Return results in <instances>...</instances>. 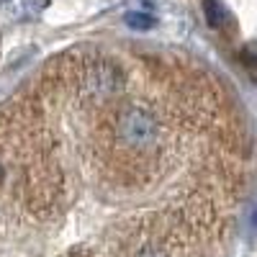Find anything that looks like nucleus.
Returning a JSON list of instances; mask_svg holds the SVG:
<instances>
[{
	"mask_svg": "<svg viewBox=\"0 0 257 257\" xmlns=\"http://www.w3.org/2000/svg\"><path fill=\"white\" fill-rule=\"evenodd\" d=\"M126 88L105 100L77 103V108L98 111L90 157L100 173L111 180L147 183L170 162L175 147L173 118H165L152 98L126 95Z\"/></svg>",
	"mask_w": 257,
	"mask_h": 257,
	"instance_id": "f257e3e1",
	"label": "nucleus"
},
{
	"mask_svg": "<svg viewBox=\"0 0 257 257\" xmlns=\"http://www.w3.org/2000/svg\"><path fill=\"white\" fill-rule=\"evenodd\" d=\"M203 16L211 29H221L226 24V8L221 0H203Z\"/></svg>",
	"mask_w": 257,
	"mask_h": 257,
	"instance_id": "f03ea898",
	"label": "nucleus"
},
{
	"mask_svg": "<svg viewBox=\"0 0 257 257\" xmlns=\"http://www.w3.org/2000/svg\"><path fill=\"white\" fill-rule=\"evenodd\" d=\"M123 21H126L132 29H137V31H149V29L157 26V18L149 16V13H126Z\"/></svg>",
	"mask_w": 257,
	"mask_h": 257,
	"instance_id": "7ed1b4c3",
	"label": "nucleus"
},
{
	"mask_svg": "<svg viewBox=\"0 0 257 257\" xmlns=\"http://www.w3.org/2000/svg\"><path fill=\"white\" fill-rule=\"evenodd\" d=\"M49 3H52V0H26V8L36 13V11H44Z\"/></svg>",
	"mask_w": 257,
	"mask_h": 257,
	"instance_id": "20e7f679",
	"label": "nucleus"
}]
</instances>
